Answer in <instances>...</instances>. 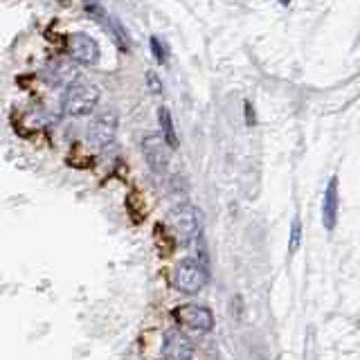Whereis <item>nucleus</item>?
<instances>
[{
  "instance_id": "39448f33",
  "label": "nucleus",
  "mask_w": 360,
  "mask_h": 360,
  "mask_svg": "<svg viewBox=\"0 0 360 360\" xmlns=\"http://www.w3.org/2000/svg\"><path fill=\"white\" fill-rule=\"evenodd\" d=\"M169 146L162 140V135L158 133H149L142 138V155L146 165L153 174H165L167 167H169Z\"/></svg>"
},
{
  "instance_id": "f03ea898",
  "label": "nucleus",
  "mask_w": 360,
  "mask_h": 360,
  "mask_svg": "<svg viewBox=\"0 0 360 360\" xmlns=\"http://www.w3.org/2000/svg\"><path fill=\"white\" fill-rule=\"evenodd\" d=\"M207 284V270L196 259H183L174 270V286L183 295H196Z\"/></svg>"
},
{
  "instance_id": "20e7f679",
  "label": "nucleus",
  "mask_w": 360,
  "mask_h": 360,
  "mask_svg": "<svg viewBox=\"0 0 360 360\" xmlns=\"http://www.w3.org/2000/svg\"><path fill=\"white\" fill-rule=\"evenodd\" d=\"M117 127H120V117L115 110H104L93 120L88 129V140L95 149H106L108 144H112L117 135Z\"/></svg>"
},
{
  "instance_id": "9d476101",
  "label": "nucleus",
  "mask_w": 360,
  "mask_h": 360,
  "mask_svg": "<svg viewBox=\"0 0 360 360\" xmlns=\"http://www.w3.org/2000/svg\"><path fill=\"white\" fill-rule=\"evenodd\" d=\"M45 79L54 86L68 88L72 82H77V68L72 61H68V59H56L45 68Z\"/></svg>"
},
{
  "instance_id": "f8f14e48",
  "label": "nucleus",
  "mask_w": 360,
  "mask_h": 360,
  "mask_svg": "<svg viewBox=\"0 0 360 360\" xmlns=\"http://www.w3.org/2000/svg\"><path fill=\"white\" fill-rule=\"evenodd\" d=\"M300 239H302V223H300V219H295V221H292V228H290V243H288L290 252L297 250Z\"/></svg>"
},
{
  "instance_id": "1a4fd4ad",
  "label": "nucleus",
  "mask_w": 360,
  "mask_h": 360,
  "mask_svg": "<svg viewBox=\"0 0 360 360\" xmlns=\"http://www.w3.org/2000/svg\"><path fill=\"white\" fill-rule=\"evenodd\" d=\"M338 207H340V194H338V178L333 176L329 180V185H326L324 200H322V223L329 232L338 223Z\"/></svg>"
},
{
  "instance_id": "f257e3e1",
  "label": "nucleus",
  "mask_w": 360,
  "mask_h": 360,
  "mask_svg": "<svg viewBox=\"0 0 360 360\" xmlns=\"http://www.w3.org/2000/svg\"><path fill=\"white\" fill-rule=\"evenodd\" d=\"M99 104V88L90 82H72L65 88L61 108L65 115L72 117H84L90 115Z\"/></svg>"
},
{
  "instance_id": "dca6fc26",
  "label": "nucleus",
  "mask_w": 360,
  "mask_h": 360,
  "mask_svg": "<svg viewBox=\"0 0 360 360\" xmlns=\"http://www.w3.org/2000/svg\"><path fill=\"white\" fill-rule=\"evenodd\" d=\"M290 3V0H281V5H288Z\"/></svg>"
},
{
  "instance_id": "423d86ee",
  "label": "nucleus",
  "mask_w": 360,
  "mask_h": 360,
  "mask_svg": "<svg viewBox=\"0 0 360 360\" xmlns=\"http://www.w3.org/2000/svg\"><path fill=\"white\" fill-rule=\"evenodd\" d=\"M68 52H70V59L79 65H95L99 61L97 41L84 32H77L68 37Z\"/></svg>"
},
{
  "instance_id": "7ed1b4c3",
  "label": "nucleus",
  "mask_w": 360,
  "mask_h": 360,
  "mask_svg": "<svg viewBox=\"0 0 360 360\" xmlns=\"http://www.w3.org/2000/svg\"><path fill=\"white\" fill-rule=\"evenodd\" d=\"M169 225L183 243H191L200 234V214L191 205H178L169 212Z\"/></svg>"
},
{
  "instance_id": "4468645a",
  "label": "nucleus",
  "mask_w": 360,
  "mask_h": 360,
  "mask_svg": "<svg viewBox=\"0 0 360 360\" xmlns=\"http://www.w3.org/2000/svg\"><path fill=\"white\" fill-rule=\"evenodd\" d=\"M146 84H149V90L153 95H160L162 93V82L158 79L155 72H146Z\"/></svg>"
},
{
  "instance_id": "ddd939ff",
  "label": "nucleus",
  "mask_w": 360,
  "mask_h": 360,
  "mask_svg": "<svg viewBox=\"0 0 360 360\" xmlns=\"http://www.w3.org/2000/svg\"><path fill=\"white\" fill-rule=\"evenodd\" d=\"M151 52H153V56H155V61H158V63H165V61H167V50H165L162 41L158 39V37H151Z\"/></svg>"
},
{
  "instance_id": "2eb2a0df",
  "label": "nucleus",
  "mask_w": 360,
  "mask_h": 360,
  "mask_svg": "<svg viewBox=\"0 0 360 360\" xmlns=\"http://www.w3.org/2000/svg\"><path fill=\"white\" fill-rule=\"evenodd\" d=\"M245 120H248V124H250V127L257 122V120H255V112H252V106L248 104V101H245Z\"/></svg>"
},
{
  "instance_id": "9b49d317",
  "label": "nucleus",
  "mask_w": 360,
  "mask_h": 360,
  "mask_svg": "<svg viewBox=\"0 0 360 360\" xmlns=\"http://www.w3.org/2000/svg\"><path fill=\"white\" fill-rule=\"evenodd\" d=\"M158 122H160V129H162V140L167 142V146L176 149V146H178V138H176V131H174L172 112H169L167 106H160V110H158Z\"/></svg>"
},
{
  "instance_id": "0eeeda50",
  "label": "nucleus",
  "mask_w": 360,
  "mask_h": 360,
  "mask_svg": "<svg viewBox=\"0 0 360 360\" xmlns=\"http://www.w3.org/2000/svg\"><path fill=\"white\" fill-rule=\"evenodd\" d=\"M174 318L187 326L191 331H200V333H207L212 331L214 326V315L207 307H200V304H185V307L176 309Z\"/></svg>"
},
{
  "instance_id": "6e6552de",
  "label": "nucleus",
  "mask_w": 360,
  "mask_h": 360,
  "mask_svg": "<svg viewBox=\"0 0 360 360\" xmlns=\"http://www.w3.org/2000/svg\"><path fill=\"white\" fill-rule=\"evenodd\" d=\"M165 360H194V345L180 329H167L162 335Z\"/></svg>"
}]
</instances>
